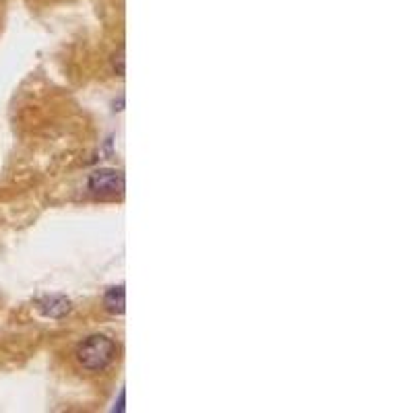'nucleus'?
<instances>
[{
    "mask_svg": "<svg viewBox=\"0 0 413 413\" xmlns=\"http://www.w3.org/2000/svg\"><path fill=\"white\" fill-rule=\"evenodd\" d=\"M116 351L118 347L107 335H91L77 345L75 358L81 368L96 372V370H103L116 358Z\"/></svg>",
    "mask_w": 413,
    "mask_h": 413,
    "instance_id": "obj_1",
    "label": "nucleus"
},
{
    "mask_svg": "<svg viewBox=\"0 0 413 413\" xmlns=\"http://www.w3.org/2000/svg\"><path fill=\"white\" fill-rule=\"evenodd\" d=\"M87 186L98 197H116V195L124 193V176L118 170L102 168V170H96L89 176Z\"/></svg>",
    "mask_w": 413,
    "mask_h": 413,
    "instance_id": "obj_2",
    "label": "nucleus"
},
{
    "mask_svg": "<svg viewBox=\"0 0 413 413\" xmlns=\"http://www.w3.org/2000/svg\"><path fill=\"white\" fill-rule=\"evenodd\" d=\"M39 310L48 318H62L71 312V300L64 296H46L44 300H39Z\"/></svg>",
    "mask_w": 413,
    "mask_h": 413,
    "instance_id": "obj_3",
    "label": "nucleus"
},
{
    "mask_svg": "<svg viewBox=\"0 0 413 413\" xmlns=\"http://www.w3.org/2000/svg\"><path fill=\"white\" fill-rule=\"evenodd\" d=\"M103 306L112 314H124L126 310V292L124 285H114L103 296Z\"/></svg>",
    "mask_w": 413,
    "mask_h": 413,
    "instance_id": "obj_4",
    "label": "nucleus"
},
{
    "mask_svg": "<svg viewBox=\"0 0 413 413\" xmlns=\"http://www.w3.org/2000/svg\"><path fill=\"white\" fill-rule=\"evenodd\" d=\"M124 399H126V391L122 389L120 391V397H118V405L114 407V412H124Z\"/></svg>",
    "mask_w": 413,
    "mask_h": 413,
    "instance_id": "obj_5",
    "label": "nucleus"
}]
</instances>
